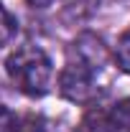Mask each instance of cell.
Masks as SVG:
<instances>
[{
	"label": "cell",
	"instance_id": "1",
	"mask_svg": "<svg viewBox=\"0 0 130 132\" xmlns=\"http://www.w3.org/2000/svg\"><path fill=\"white\" fill-rule=\"evenodd\" d=\"M105 66V48L102 41L95 36H82L79 41H74V46L69 51L66 66L61 71V94L71 102H92L99 94V74Z\"/></svg>",
	"mask_w": 130,
	"mask_h": 132
},
{
	"label": "cell",
	"instance_id": "2",
	"mask_svg": "<svg viewBox=\"0 0 130 132\" xmlns=\"http://www.w3.org/2000/svg\"><path fill=\"white\" fill-rule=\"evenodd\" d=\"M5 71L10 76V81L18 86V92L28 94V97H44L51 86V76H54V69H51V59L46 56V51L26 43L16 48L8 61H5Z\"/></svg>",
	"mask_w": 130,
	"mask_h": 132
},
{
	"label": "cell",
	"instance_id": "3",
	"mask_svg": "<svg viewBox=\"0 0 130 132\" xmlns=\"http://www.w3.org/2000/svg\"><path fill=\"white\" fill-rule=\"evenodd\" d=\"M99 132H130V97L99 114Z\"/></svg>",
	"mask_w": 130,
	"mask_h": 132
},
{
	"label": "cell",
	"instance_id": "4",
	"mask_svg": "<svg viewBox=\"0 0 130 132\" xmlns=\"http://www.w3.org/2000/svg\"><path fill=\"white\" fill-rule=\"evenodd\" d=\"M115 59H117V64L120 69L130 74V28L122 36H120V41H117V48H115Z\"/></svg>",
	"mask_w": 130,
	"mask_h": 132
},
{
	"label": "cell",
	"instance_id": "5",
	"mask_svg": "<svg viewBox=\"0 0 130 132\" xmlns=\"http://www.w3.org/2000/svg\"><path fill=\"white\" fill-rule=\"evenodd\" d=\"M16 36V18L0 5V46H5Z\"/></svg>",
	"mask_w": 130,
	"mask_h": 132
},
{
	"label": "cell",
	"instance_id": "6",
	"mask_svg": "<svg viewBox=\"0 0 130 132\" xmlns=\"http://www.w3.org/2000/svg\"><path fill=\"white\" fill-rule=\"evenodd\" d=\"M13 132H44V119L41 117H26L20 125L16 122V130Z\"/></svg>",
	"mask_w": 130,
	"mask_h": 132
},
{
	"label": "cell",
	"instance_id": "7",
	"mask_svg": "<svg viewBox=\"0 0 130 132\" xmlns=\"http://www.w3.org/2000/svg\"><path fill=\"white\" fill-rule=\"evenodd\" d=\"M13 130H16V117L5 107H0V132H13Z\"/></svg>",
	"mask_w": 130,
	"mask_h": 132
},
{
	"label": "cell",
	"instance_id": "8",
	"mask_svg": "<svg viewBox=\"0 0 130 132\" xmlns=\"http://www.w3.org/2000/svg\"><path fill=\"white\" fill-rule=\"evenodd\" d=\"M54 0H28V5H33V8H49Z\"/></svg>",
	"mask_w": 130,
	"mask_h": 132
}]
</instances>
